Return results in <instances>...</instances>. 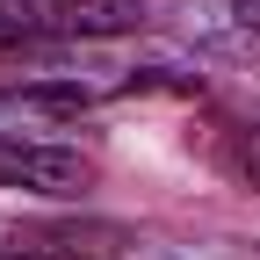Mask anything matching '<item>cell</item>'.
Instances as JSON below:
<instances>
[{"mask_svg": "<svg viewBox=\"0 0 260 260\" xmlns=\"http://www.w3.org/2000/svg\"><path fill=\"white\" fill-rule=\"evenodd\" d=\"M130 246L138 232L109 217H29L8 232V253H29V260H123Z\"/></svg>", "mask_w": 260, "mask_h": 260, "instance_id": "obj_1", "label": "cell"}, {"mask_svg": "<svg viewBox=\"0 0 260 260\" xmlns=\"http://www.w3.org/2000/svg\"><path fill=\"white\" fill-rule=\"evenodd\" d=\"M0 188H29L51 195V203H73V195L94 188V159L73 145H29L15 130H0Z\"/></svg>", "mask_w": 260, "mask_h": 260, "instance_id": "obj_2", "label": "cell"}, {"mask_svg": "<svg viewBox=\"0 0 260 260\" xmlns=\"http://www.w3.org/2000/svg\"><path fill=\"white\" fill-rule=\"evenodd\" d=\"M15 15H29L44 37H116V29H138L145 15L130 0H15Z\"/></svg>", "mask_w": 260, "mask_h": 260, "instance_id": "obj_3", "label": "cell"}, {"mask_svg": "<svg viewBox=\"0 0 260 260\" xmlns=\"http://www.w3.org/2000/svg\"><path fill=\"white\" fill-rule=\"evenodd\" d=\"M44 44H51V37H44V29L29 22V15L0 8V65H8V58H29V51H44Z\"/></svg>", "mask_w": 260, "mask_h": 260, "instance_id": "obj_4", "label": "cell"}, {"mask_svg": "<svg viewBox=\"0 0 260 260\" xmlns=\"http://www.w3.org/2000/svg\"><path fill=\"white\" fill-rule=\"evenodd\" d=\"M22 102L29 109H51V116H80V109H94V94L87 87H22Z\"/></svg>", "mask_w": 260, "mask_h": 260, "instance_id": "obj_5", "label": "cell"}, {"mask_svg": "<svg viewBox=\"0 0 260 260\" xmlns=\"http://www.w3.org/2000/svg\"><path fill=\"white\" fill-rule=\"evenodd\" d=\"M232 174H239L246 188H260V123H246L239 138H232Z\"/></svg>", "mask_w": 260, "mask_h": 260, "instance_id": "obj_6", "label": "cell"}, {"mask_svg": "<svg viewBox=\"0 0 260 260\" xmlns=\"http://www.w3.org/2000/svg\"><path fill=\"white\" fill-rule=\"evenodd\" d=\"M232 15H239V29H246V44L260 51V0H232Z\"/></svg>", "mask_w": 260, "mask_h": 260, "instance_id": "obj_7", "label": "cell"}, {"mask_svg": "<svg viewBox=\"0 0 260 260\" xmlns=\"http://www.w3.org/2000/svg\"><path fill=\"white\" fill-rule=\"evenodd\" d=\"M8 260H29V253H8Z\"/></svg>", "mask_w": 260, "mask_h": 260, "instance_id": "obj_8", "label": "cell"}]
</instances>
